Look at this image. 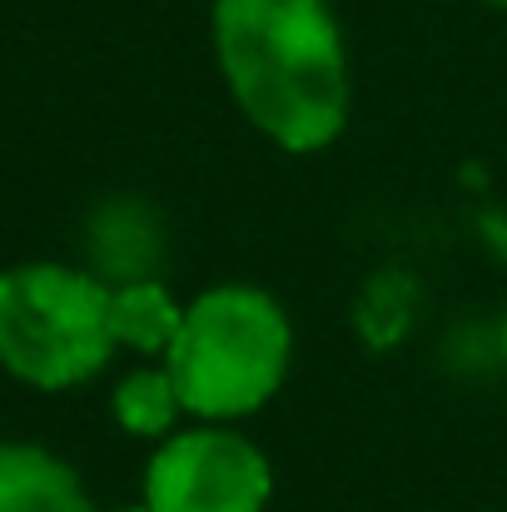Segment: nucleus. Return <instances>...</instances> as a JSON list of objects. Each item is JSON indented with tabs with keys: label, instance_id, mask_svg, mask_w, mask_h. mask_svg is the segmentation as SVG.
Returning a JSON list of instances; mask_svg holds the SVG:
<instances>
[{
	"label": "nucleus",
	"instance_id": "8",
	"mask_svg": "<svg viewBox=\"0 0 507 512\" xmlns=\"http://www.w3.org/2000/svg\"><path fill=\"white\" fill-rule=\"evenodd\" d=\"M120 512H155V508H145V503H140V508H120Z\"/></svg>",
	"mask_w": 507,
	"mask_h": 512
},
{
	"label": "nucleus",
	"instance_id": "9",
	"mask_svg": "<svg viewBox=\"0 0 507 512\" xmlns=\"http://www.w3.org/2000/svg\"><path fill=\"white\" fill-rule=\"evenodd\" d=\"M488 5H498V10H507V0H488Z\"/></svg>",
	"mask_w": 507,
	"mask_h": 512
},
{
	"label": "nucleus",
	"instance_id": "5",
	"mask_svg": "<svg viewBox=\"0 0 507 512\" xmlns=\"http://www.w3.org/2000/svg\"><path fill=\"white\" fill-rule=\"evenodd\" d=\"M0 512H90L75 468L35 443H0Z\"/></svg>",
	"mask_w": 507,
	"mask_h": 512
},
{
	"label": "nucleus",
	"instance_id": "7",
	"mask_svg": "<svg viewBox=\"0 0 507 512\" xmlns=\"http://www.w3.org/2000/svg\"><path fill=\"white\" fill-rule=\"evenodd\" d=\"M110 408H115V418H120L125 433H135V438H160V443L174 433V423H179V413H184V403H179V393H174V378H169L165 368H140V373L120 378Z\"/></svg>",
	"mask_w": 507,
	"mask_h": 512
},
{
	"label": "nucleus",
	"instance_id": "1",
	"mask_svg": "<svg viewBox=\"0 0 507 512\" xmlns=\"http://www.w3.org/2000/svg\"><path fill=\"white\" fill-rule=\"evenodd\" d=\"M214 55L239 110L289 155L329 150L353 105L329 0H214Z\"/></svg>",
	"mask_w": 507,
	"mask_h": 512
},
{
	"label": "nucleus",
	"instance_id": "10",
	"mask_svg": "<svg viewBox=\"0 0 507 512\" xmlns=\"http://www.w3.org/2000/svg\"><path fill=\"white\" fill-rule=\"evenodd\" d=\"M503 353H507V319H503Z\"/></svg>",
	"mask_w": 507,
	"mask_h": 512
},
{
	"label": "nucleus",
	"instance_id": "3",
	"mask_svg": "<svg viewBox=\"0 0 507 512\" xmlns=\"http://www.w3.org/2000/svg\"><path fill=\"white\" fill-rule=\"evenodd\" d=\"M110 284L70 264H15L0 274V368L40 393L90 383L110 353Z\"/></svg>",
	"mask_w": 507,
	"mask_h": 512
},
{
	"label": "nucleus",
	"instance_id": "2",
	"mask_svg": "<svg viewBox=\"0 0 507 512\" xmlns=\"http://www.w3.org/2000/svg\"><path fill=\"white\" fill-rule=\"evenodd\" d=\"M289 353L294 329L274 294L254 284H219L184 309L179 339L165 353V373L174 378L184 413L224 423L259 413L279 393Z\"/></svg>",
	"mask_w": 507,
	"mask_h": 512
},
{
	"label": "nucleus",
	"instance_id": "6",
	"mask_svg": "<svg viewBox=\"0 0 507 512\" xmlns=\"http://www.w3.org/2000/svg\"><path fill=\"white\" fill-rule=\"evenodd\" d=\"M179 324H184V309L155 279H130L110 294V329H115L120 348L165 358L169 343L179 339Z\"/></svg>",
	"mask_w": 507,
	"mask_h": 512
},
{
	"label": "nucleus",
	"instance_id": "4",
	"mask_svg": "<svg viewBox=\"0 0 507 512\" xmlns=\"http://www.w3.org/2000/svg\"><path fill=\"white\" fill-rule=\"evenodd\" d=\"M269 493V458L234 428L169 433L145 468V508L155 512H264Z\"/></svg>",
	"mask_w": 507,
	"mask_h": 512
}]
</instances>
